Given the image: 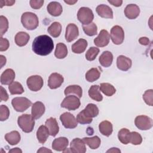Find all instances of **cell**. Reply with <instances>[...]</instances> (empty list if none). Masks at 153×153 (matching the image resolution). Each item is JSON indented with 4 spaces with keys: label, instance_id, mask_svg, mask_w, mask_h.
Returning a JSON list of instances; mask_svg holds the SVG:
<instances>
[{
    "label": "cell",
    "instance_id": "obj_1",
    "mask_svg": "<svg viewBox=\"0 0 153 153\" xmlns=\"http://www.w3.org/2000/svg\"><path fill=\"white\" fill-rule=\"evenodd\" d=\"M54 48L53 39L46 35L36 36L32 42L33 51L39 56H47L50 54Z\"/></svg>",
    "mask_w": 153,
    "mask_h": 153
},
{
    "label": "cell",
    "instance_id": "obj_2",
    "mask_svg": "<svg viewBox=\"0 0 153 153\" xmlns=\"http://www.w3.org/2000/svg\"><path fill=\"white\" fill-rule=\"evenodd\" d=\"M97 106L93 103H88L86 107L81 111L76 116V121L81 124H90L93 121V118L96 117L99 114Z\"/></svg>",
    "mask_w": 153,
    "mask_h": 153
},
{
    "label": "cell",
    "instance_id": "obj_3",
    "mask_svg": "<svg viewBox=\"0 0 153 153\" xmlns=\"http://www.w3.org/2000/svg\"><path fill=\"white\" fill-rule=\"evenodd\" d=\"M21 22L23 27L27 30H34L39 25L37 16L32 12H25L21 17Z\"/></svg>",
    "mask_w": 153,
    "mask_h": 153
},
{
    "label": "cell",
    "instance_id": "obj_4",
    "mask_svg": "<svg viewBox=\"0 0 153 153\" xmlns=\"http://www.w3.org/2000/svg\"><path fill=\"white\" fill-rule=\"evenodd\" d=\"M17 123L23 131L30 133L33 129L35 120L32 115L25 114L18 117Z\"/></svg>",
    "mask_w": 153,
    "mask_h": 153
},
{
    "label": "cell",
    "instance_id": "obj_5",
    "mask_svg": "<svg viewBox=\"0 0 153 153\" xmlns=\"http://www.w3.org/2000/svg\"><path fill=\"white\" fill-rule=\"evenodd\" d=\"M77 18L82 25H87L92 22L94 19V14L90 8L83 7L79 9L77 13Z\"/></svg>",
    "mask_w": 153,
    "mask_h": 153
},
{
    "label": "cell",
    "instance_id": "obj_6",
    "mask_svg": "<svg viewBox=\"0 0 153 153\" xmlns=\"http://www.w3.org/2000/svg\"><path fill=\"white\" fill-rule=\"evenodd\" d=\"M11 105L14 110L17 112H22L32 105V102L26 97H17L12 99Z\"/></svg>",
    "mask_w": 153,
    "mask_h": 153
},
{
    "label": "cell",
    "instance_id": "obj_7",
    "mask_svg": "<svg viewBox=\"0 0 153 153\" xmlns=\"http://www.w3.org/2000/svg\"><path fill=\"white\" fill-rule=\"evenodd\" d=\"M81 102L78 97L74 95H68L61 103V107L69 111H75L79 108Z\"/></svg>",
    "mask_w": 153,
    "mask_h": 153
},
{
    "label": "cell",
    "instance_id": "obj_8",
    "mask_svg": "<svg viewBox=\"0 0 153 153\" xmlns=\"http://www.w3.org/2000/svg\"><path fill=\"white\" fill-rule=\"evenodd\" d=\"M134 124L137 128L141 130H148L152 128L153 121L148 116L139 115L136 117Z\"/></svg>",
    "mask_w": 153,
    "mask_h": 153
},
{
    "label": "cell",
    "instance_id": "obj_9",
    "mask_svg": "<svg viewBox=\"0 0 153 153\" xmlns=\"http://www.w3.org/2000/svg\"><path fill=\"white\" fill-rule=\"evenodd\" d=\"M110 36L114 44H121L124 39V32L123 29L118 25L113 26L111 29Z\"/></svg>",
    "mask_w": 153,
    "mask_h": 153
},
{
    "label": "cell",
    "instance_id": "obj_10",
    "mask_svg": "<svg viewBox=\"0 0 153 153\" xmlns=\"http://www.w3.org/2000/svg\"><path fill=\"white\" fill-rule=\"evenodd\" d=\"M26 84L29 90L33 91H38L42 87L44 81L41 76L35 75L29 76L27 79Z\"/></svg>",
    "mask_w": 153,
    "mask_h": 153
},
{
    "label": "cell",
    "instance_id": "obj_11",
    "mask_svg": "<svg viewBox=\"0 0 153 153\" xmlns=\"http://www.w3.org/2000/svg\"><path fill=\"white\" fill-rule=\"evenodd\" d=\"M60 120L62 125L66 128H74L78 125L76 119L70 112H64L60 116Z\"/></svg>",
    "mask_w": 153,
    "mask_h": 153
},
{
    "label": "cell",
    "instance_id": "obj_12",
    "mask_svg": "<svg viewBox=\"0 0 153 153\" xmlns=\"http://www.w3.org/2000/svg\"><path fill=\"white\" fill-rule=\"evenodd\" d=\"M110 35L108 32L105 29H102L100 31L99 35L94 38V44L98 47H103L109 42Z\"/></svg>",
    "mask_w": 153,
    "mask_h": 153
},
{
    "label": "cell",
    "instance_id": "obj_13",
    "mask_svg": "<svg viewBox=\"0 0 153 153\" xmlns=\"http://www.w3.org/2000/svg\"><path fill=\"white\" fill-rule=\"evenodd\" d=\"M64 78L63 76L59 73H52L48 80V85L51 89H56L60 87L63 82Z\"/></svg>",
    "mask_w": 153,
    "mask_h": 153
},
{
    "label": "cell",
    "instance_id": "obj_14",
    "mask_svg": "<svg viewBox=\"0 0 153 153\" xmlns=\"http://www.w3.org/2000/svg\"><path fill=\"white\" fill-rule=\"evenodd\" d=\"M79 35V30L78 26L74 23H69L66 28L65 32V39L68 42L75 40Z\"/></svg>",
    "mask_w": 153,
    "mask_h": 153
},
{
    "label": "cell",
    "instance_id": "obj_15",
    "mask_svg": "<svg viewBox=\"0 0 153 153\" xmlns=\"http://www.w3.org/2000/svg\"><path fill=\"white\" fill-rule=\"evenodd\" d=\"M70 149L74 153H85L86 152L85 143L79 138H75L71 142Z\"/></svg>",
    "mask_w": 153,
    "mask_h": 153
},
{
    "label": "cell",
    "instance_id": "obj_16",
    "mask_svg": "<svg viewBox=\"0 0 153 153\" xmlns=\"http://www.w3.org/2000/svg\"><path fill=\"white\" fill-rule=\"evenodd\" d=\"M131 60L123 55L119 56L117 59V66L118 69L121 71H128L131 68Z\"/></svg>",
    "mask_w": 153,
    "mask_h": 153
},
{
    "label": "cell",
    "instance_id": "obj_17",
    "mask_svg": "<svg viewBox=\"0 0 153 153\" xmlns=\"http://www.w3.org/2000/svg\"><path fill=\"white\" fill-rule=\"evenodd\" d=\"M45 110V108L43 103L39 101L36 102L32 106L31 115L35 120H37L44 114Z\"/></svg>",
    "mask_w": 153,
    "mask_h": 153
},
{
    "label": "cell",
    "instance_id": "obj_18",
    "mask_svg": "<svg viewBox=\"0 0 153 153\" xmlns=\"http://www.w3.org/2000/svg\"><path fill=\"white\" fill-rule=\"evenodd\" d=\"M140 14L139 7L133 4H128L124 9V14L129 19H135Z\"/></svg>",
    "mask_w": 153,
    "mask_h": 153
},
{
    "label": "cell",
    "instance_id": "obj_19",
    "mask_svg": "<svg viewBox=\"0 0 153 153\" xmlns=\"http://www.w3.org/2000/svg\"><path fill=\"white\" fill-rule=\"evenodd\" d=\"M69 144L68 139L65 137L55 139L52 143V148L57 151H64Z\"/></svg>",
    "mask_w": 153,
    "mask_h": 153
},
{
    "label": "cell",
    "instance_id": "obj_20",
    "mask_svg": "<svg viewBox=\"0 0 153 153\" xmlns=\"http://www.w3.org/2000/svg\"><path fill=\"white\" fill-rule=\"evenodd\" d=\"M45 124L49 131V134L50 136L54 137L59 133V127L55 118H49L46 120Z\"/></svg>",
    "mask_w": 153,
    "mask_h": 153
},
{
    "label": "cell",
    "instance_id": "obj_21",
    "mask_svg": "<svg viewBox=\"0 0 153 153\" xmlns=\"http://www.w3.org/2000/svg\"><path fill=\"white\" fill-rule=\"evenodd\" d=\"M96 11L97 14L102 18L105 19H112L113 18V11L109 6L105 4L99 5Z\"/></svg>",
    "mask_w": 153,
    "mask_h": 153
},
{
    "label": "cell",
    "instance_id": "obj_22",
    "mask_svg": "<svg viewBox=\"0 0 153 153\" xmlns=\"http://www.w3.org/2000/svg\"><path fill=\"white\" fill-rule=\"evenodd\" d=\"M16 74L12 69H5L1 75V82L4 85H10L15 79Z\"/></svg>",
    "mask_w": 153,
    "mask_h": 153
},
{
    "label": "cell",
    "instance_id": "obj_23",
    "mask_svg": "<svg viewBox=\"0 0 153 153\" xmlns=\"http://www.w3.org/2000/svg\"><path fill=\"white\" fill-rule=\"evenodd\" d=\"M47 9L48 13L54 17L59 16L63 11L62 6L61 4L59 2L56 1L50 2L47 5Z\"/></svg>",
    "mask_w": 153,
    "mask_h": 153
},
{
    "label": "cell",
    "instance_id": "obj_24",
    "mask_svg": "<svg viewBox=\"0 0 153 153\" xmlns=\"http://www.w3.org/2000/svg\"><path fill=\"white\" fill-rule=\"evenodd\" d=\"M100 64L105 68L109 67L112 65L113 61V55L111 52L105 51L102 53L99 58Z\"/></svg>",
    "mask_w": 153,
    "mask_h": 153
},
{
    "label": "cell",
    "instance_id": "obj_25",
    "mask_svg": "<svg viewBox=\"0 0 153 153\" xmlns=\"http://www.w3.org/2000/svg\"><path fill=\"white\" fill-rule=\"evenodd\" d=\"M88 43L87 41L84 39H79L76 42H75L74 44L72 45V51L76 54H81L83 53L87 47Z\"/></svg>",
    "mask_w": 153,
    "mask_h": 153
},
{
    "label": "cell",
    "instance_id": "obj_26",
    "mask_svg": "<svg viewBox=\"0 0 153 153\" xmlns=\"http://www.w3.org/2000/svg\"><path fill=\"white\" fill-rule=\"evenodd\" d=\"M99 130L102 134L108 137L112 133V124L109 121H103L99 125Z\"/></svg>",
    "mask_w": 153,
    "mask_h": 153
},
{
    "label": "cell",
    "instance_id": "obj_27",
    "mask_svg": "<svg viewBox=\"0 0 153 153\" xmlns=\"http://www.w3.org/2000/svg\"><path fill=\"white\" fill-rule=\"evenodd\" d=\"M30 36L25 32H19L15 36V42L19 47L26 45L29 41Z\"/></svg>",
    "mask_w": 153,
    "mask_h": 153
},
{
    "label": "cell",
    "instance_id": "obj_28",
    "mask_svg": "<svg viewBox=\"0 0 153 153\" xmlns=\"http://www.w3.org/2000/svg\"><path fill=\"white\" fill-rule=\"evenodd\" d=\"M20 134L17 131H12L5 135V139L10 145H15L20 141Z\"/></svg>",
    "mask_w": 153,
    "mask_h": 153
},
{
    "label": "cell",
    "instance_id": "obj_29",
    "mask_svg": "<svg viewBox=\"0 0 153 153\" xmlns=\"http://www.w3.org/2000/svg\"><path fill=\"white\" fill-rule=\"evenodd\" d=\"M49 135V131L45 126H41L36 131V137L41 144H44L46 142Z\"/></svg>",
    "mask_w": 153,
    "mask_h": 153
},
{
    "label": "cell",
    "instance_id": "obj_30",
    "mask_svg": "<svg viewBox=\"0 0 153 153\" xmlns=\"http://www.w3.org/2000/svg\"><path fill=\"white\" fill-rule=\"evenodd\" d=\"M89 97L97 102H101L103 100V96L99 90V86L98 85H93L88 90Z\"/></svg>",
    "mask_w": 153,
    "mask_h": 153
},
{
    "label": "cell",
    "instance_id": "obj_31",
    "mask_svg": "<svg viewBox=\"0 0 153 153\" xmlns=\"http://www.w3.org/2000/svg\"><path fill=\"white\" fill-rule=\"evenodd\" d=\"M47 31L48 33L54 38H57L61 33L62 25L58 22H54L51 24L48 27Z\"/></svg>",
    "mask_w": 153,
    "mask_h": 153
},
{
    "label": "cell",
    "instance_id": "obj_32",
    "mask_svg": "<svg viewBox=\"0 0 153 153\" xmlns=\"http://www.w3.org/2000/svg\"><path fill=\"white\" fill-rule=\"evenodd\" d=\"M68 55V49L65 44L59 42L56 45V50L54 51V56L56 58L62 59H64Z\"/></svg>",
    "mask_w": 153,
    "mask_h": 153
},
{
    "label": "cell",
    "instance_id": "obj_33",
    "mask_svg": "<svg viewBox=\"0 0 153 153\" xmlns=\"http://www.w3.org/2000/svg\"><path fill=\"white\" fill-rule=\"evenodd\" d=\"M82 140L84 142L85 144H87L92 149H96L98 148L100 146L101 143L100 139L97 136L92 137H84Z\"/></svg>",
    "mask_w": 153,
    "mask_h": 153
},
{
    "label": "cell",
    "instance_id": "obj_34",
    "mask_svg": "<svg viewBox=\"0 0 153 153\" xmlns=\"http://www.w3.org/2000/svg\"><path fill=\"white\" fill-rule=\"evenodd\" d=\"M64 93L66 96L70 94H75L78 96V98H80L82 96V88L78 85H71L65 88Z\"/></svg>",
    "mask_w": 153,
    "mask_h": 153
},
{
    "label": "cell",
    "instance_id": "obj_35",
    "mask_svg": "<svg viewBox=\"0 0 153 153\" xmlns=\"http://www.w3.org/2000/svg\"><path fill=\"white\" fill-rule=\"evenodd\" d=\"M100 72L96 68H93L89 69L85 74V79L87 81L92 82L99 78Z\"/></svg>",
    "mask_w": 153,
    "mask_h": 153
},
{
    "label": "cell",
    "instance_id": "obj_36",
    "mask_svg": "<svg viewBox=\"0 0 153 153\" xmlns=\"http://www.w3.org/2000/svg\"><path fill=\"white\" fill-rule=\"evenodd\" d=\"M100 91L107 96H112L116 92L115 87L111 84L107 82L101 83L99 86Z\"/></svg>",
    "mask_w": 153,
    "mask_h": 153
},
{
    "label": "cell",
    "instance_id": "obj_37",
    "mask_svg": "<svg viewBox=\"0 0 153 153\" xmlns=\"http://www.w3.org/2000/svg\"><path fill=\"white\" fill-rule=\"evenodd\" d=\"M8 90L11 94H21L25 91L22 85L17 81H13L8 86Z\"/></svg>",
    "mask_w": 153,
    "mask_h": 153
},
{
    "label": "cell",
    "instance_id": "obj_38",
    "mask_svg": "<svg viewBox=\"0 0 153 153\" xmlns=\"http://www.w3.org/2000/svg\"><path fill=\"white\" fill-rule=\"evenodd\" d=\"M82 29L85 33L88 36H92L97 33V27L93 22L87 25H82Z\"/></svg>",
    "mask_w": 153,
    "mask_h": 153
},
{
    "label": "cell",
    "instance_id": "obj_39",
    "mask_svg": "<svg viewBox=\"0 0 153 153\" xmlns=\"http://www.w3.org/2000/svg\"><path fill=\"white\" fill-rule=\"evenodd\" d=\"M142 142V137L141 135L136 132V131H132L130 132L128 136V142L131 143L134 145H140Z\"/></svg>",
    "mask_w": 153,
    "mask_h": 153
},
{
    "label": "cell",
    "instance_id": "obj_40",
    "mask_svg": "<svg viewBox=\"0 0 153 153\" xmlns=\"http://www.w3.org/2000/svg\"><path fill=\"white\" fill-rule=\"evenodd\" d=\"M130 130L127 128H121L118 133V138L119 140L123 144L127 145L128 142V136L130 133Z\"/></svg>",
    "mask_w": 153,
    "mask_h": 153
},
{
    "label": "cell",
    "instance_id": "obj_41",
    "mask_svg": "<svg viewBox=\"0 0 153 153\" xmlns=\"http://www.w3.org/2000/svg\"><path fill=\"white\" fill-rule=\"evenodd\" d=\"M99 53V49L96 47H90L85 53V59L88 61L94 60Z\"/></svg>",
    "mask_w": 153,
    "mask_h": 153
},
{
    "label": "cell",
    "instance_id": "obj_42",
    "mask_svg": "<svg viewBox=\"0 0 153 153\" xmlns=\"http://www.w3.org/2000/svg\"><path fill=\"white\" fill-rule=\"evenodd\" d=\"M8 29V21L7 19L4 16H0V34L1 36L2 37V35L7 31Z\"/></svg>",
    "mask_w": 153,
    "mask_h": 153
},
{
    "label": "cell",
    "instance_id": "obj_43",
    "mask_svg": "<svg viewBox=\"0 0 153 153\" xmlns=\"http://www.w3.org/2000/svg\"><path fill=\"white\" fill-rule=\"evenodd\" d=\"M153 90L152 89L148 90L145 91L144 94H143V99L145 101V102L149 105V106H153Z\"/></svg>",
    "mask_w": 153,
    "mask_h": 153
},
{
    "label": "cell",
    "instance_id": "obj_44",
    "mask_svg": "<svg viewBox=\"0 0 153 153\" xmlns=\"http://www.w3.org/2000/svg\"><path fill=\"white\" fill-rule=\"evenodd\" d=\"M10 115V111L8 108L4 105H2L0 106V120L1 121L7 120Z\"/></svg>",
    "mask_w": 153,
    "mask_h": 153
},
{
    "label": "cell",
    "instance_id": "obj_45",
    "mask_svg": "<svg viewBox=\"0 0 153 153\" xmlns=\"http://www.w3.org/2000/svg\"><path fill=\"white\" fill-rule=\"evenodd\" d=\"M10 46L9 41L7 39L1 36L0 39V51H4L8 50Z\"/></svg>",
    "mask_w": 153,
    "mask_h": 153
},
{
    "label": "cell",
    "instance_id": "obj_46",
    "mask_svg": "<svg viewBox=\"0 0 153 153\" xmlns=\"http://www.w3.org/2000/svg\"><path fill=\"white\" fill-rule=\"evenodd\" d=\"M44 0H30L29 1V4L30 7L33 8V9H39L40 8L42 7V6L44 4Z\"/></svg>",
    "mask_w": 153,
    "mask_h": 153
},
{
    "label": "cell",
    "instance_id": "obj_47",
    "mask_svg": "<svg viewBox=\"0 0 153 153\" xmlns=\"http://www.w3.org/2000/svg\"><path fill=\"white\" fill-rule=\"evenodd\" d=\"M0 88H1V101H5V102L7 101L9 97H8L7 91L2 86H1Z\"/></svg>",
    "mask_w": 153,
    "mask_h": 153
},
{
    "label": "cell",
    "instance_id": "obj_48",
    "mask_svg": "<svg viewBox=\"0 0 153 153\" xmlns=\"http://www.w3.org/2000/svg\"><path fill=\"white\" fill-rule=\"evenodd\" d=\"M15 3V1H0V7L2 8L4 5L12 6Z\"/></svg>",
    "mask_w": 153,
    "mask_h": 153
},
{
    "label": "cell",
    "instance_id": "obj_49",
    "mask_svg": "<svg viewBox=\"0 0 153 153\" xmlns=\"http://www.w3.org/2000/svg\"><path fill=\"white\" fill-rule=\"evenodd\" d=\"M139 42L140 44L143 45H148L149 44V40L147 37H141L139 39Z\"/></svg>",
    "mask_w": 153,
    "mask_h": 153
},
{
    "label": "cell",
    "instance_id": "obj_50",
    "mask_svg": "<svg viewBox=\"0 0 153 153\" xmlns=\"http://www.w3.org/2000/svg\"><path fill=\"white\" fill-rule=\"evenodd\" d=\"M108 1L109 3H110L111 4H112L115 7H120L123 3V1H119V0H113V1L108 0Z\"/></svg>",
    "mask_w": 153,
    "mask_h": 153
},
{
    "label": "cell",
    "instance_id": "obj_51",
    "mask_svg": "<svg viewBox=\"0 0 153 153\" xmlns=\"http://www.w3.org/2000/svg\"><path fill=\"white\" fill-rule=\"evenodd\" d=\"M51 150L46 148L45 147H41L39 150L37 151V152H51Z\"/></svg>",
    "mask_w": 153,
    "mask_h": 153
},
{
    "label": "cell",
    "instance_id": "obj_52",
    "mask_svg": "<svg viewBox=\"0 0 153 153\" xmlns=\"http://www.w3.org/2000/svg\"><path fill=\"white\" fill-rule=\"evenodd\" d=\"M0 57H1V68L3 67L4 65H5L6 63V58L5 56H4L3 55H1L0 56Z\"/></svg>",
    "mask_w": 153,
    "mask_h": 153
},
{
    "label": "cell",
    "instance_id": "obj_53",
    "mask_svg": "<svg viewBox=\"0 0 153 153\" xmlns=\"http://www.w3.org/2000/svg\"><path fill=\"white\" fill-rule=\"evenodd\" d=\"M121 152V151L117 148H112L111 149H110L106 151V152Z\"/></svg>",
    "mask_w": 153,
    "mask_h": 153
},
{
    "label": "cell",
    "instance_id": "obj_54",
    "mask_svg": "<svg viewBox=\"0 0 153 153\" xmlns=\"http://www.w3.org/2000/svg\"><path fill=\"white\" fill-rule=\"evenodd\" d=\"M9 152H16V153L20 152V153H22V151L20 149H19V148H13V149L10 150Z\"/></svg>",
    "mask_w": 153,
    "mask_h": 153
},
{
    "label": "cell",
    "instance_id": "obj_55",
    "mask_svg": "<svg viewBox=\"0 0 153 153\" xmlns=\"http://www.w3.org/2000/svg\"><path fill=\"white\" fill-rule=\"evenodd\" d=\"M76 2H77V1H65V2H66V3H67L69 5H73L75 3H76Z\"/></svg>",
    "mask_w": 153,
    "mask_h": 153
}]
</instances>
